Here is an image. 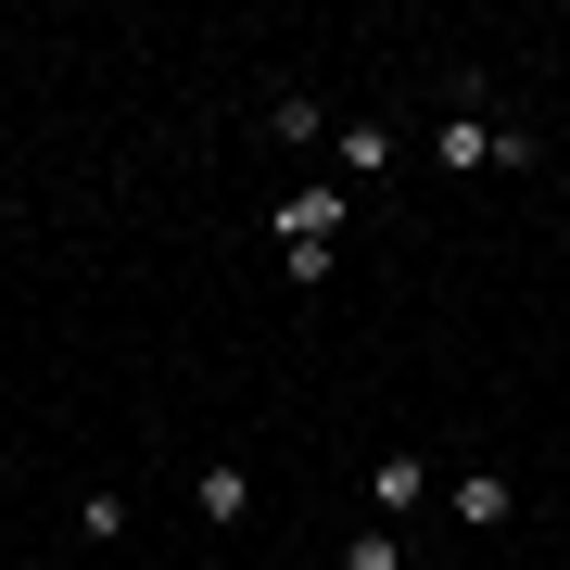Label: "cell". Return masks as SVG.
<instances>
[{
    "label": "cell",
    "mask_w": 570,
    "mask_h": 570,
    "mask_svg": "<svg viewBox=\"0 0 570 570\" xmlns=\"http://www.w3.org/2000/svg\"><path fill=\"white\" fill-rule=\"evenodd\" d=\"M330 570H406V546H393V520H367V532H355V546L330 558Z\"/></svg>",
    "instance_id": "ba28073f"
},
{
    "label": "cell",
    "mask_w": 570,
    "mask_h": 570,
    "mask_svg": "<svg viewBox=\"0 0 570 570\" xmlns=\"http://www.w3.org/2000/svg\"><path fill=\"white\" fill-rule=\"evenodd\" d=\"M330 153H343V178H381V165L406 153V140H393L381 115H355V127H330Z\"/></svg>",
    "instance_id": "8992f818"
},
{
    "label": "cell",
    "mask_w": 570,
    "mask_h": 570,
    "mask_svg": "<svg viewBox=\"0 0 570 570\" xmlns=\"http://www.w3.org/2000/svg\"><path fill=\"white\" fill-rule=\"evenodd\" d=\"M419 494H431V456H419V444H393V456H367V508H381V520H406Z\"/></svg>",
    "instance_id": "5b68a950"
},
{
    "label": "cell",
    "mask_w": 570,
    "mask_h": 570,
    "mask_svg": "<svg viewBox=\"0 0 570 570\" xmlns=\"http://www.w3.org/2000/svg\"><path fill=\"white\" fill-rule=\"evenodd\" d=\"M266 140H330V102L317 89H279V102H266Z\"/></svg>",
    "instance_id": "52a82bcc"
},
{
    "label": "cell",
    "mask_w": 570,
    "mask_h": 570,
    "mask_svg": "<svg viewBox=\"0 0 570 570\" xmlns=\"http://www.w3.org/2000/svg\"><path fill=\"white\" fill-rule=\"evenodd\" d=\"M444 508H456L469 532H508V520H520V482H508V469H456V482H444Z\"/></svg>",
    "instance_id": "3957f363"
},
{
    "label": "cell",
    "mask_w": 570,
    "mask_h": 570,
    "mask_svg": "<svg viewBox=\"0 0 570 570\" xmlns=\"http://www.w3.org/2000/svg\"><path fill=\"white\" fill-rule=\"evenodd\" d=\"M431 165H444V178H482V165H532V140H520V127H494V115H444V127H431V140H419Z\"/></svg>",
    "instance_id": "6da1fadb"
},
{
    "label": "cell",
    "mask_w": 570,
    "mask_h": 570,
    "mask_svg": "<svg viewBox=\"0 0 570 570\" xmlns=\"http://www.w3.org/2000/svg\"><path fill=\"white\" fill-rule=\"evenodd\" d=\"M190 508H204L216 532H242V520H254V469H242V456H204V469H190Z\"/></svg>",
    "instance_id": "277c9868"
},
{
    "label": "cell",
    "mask_w": 570,
    "mask_h": 570,
    "mask_svg": "<svg viewBox=\"0 0 570 570\" xmlns=\"http://www.w3.org/2000/svg\"><path fill=\"white\" fill-rule=\"evenodd\" d=\"M343 216H355V190H343V178H317V190H292L266 228H279V254H343Z\"/></svg>",
    "instance_id": "7a4b0ae2"
}]
</instances>
